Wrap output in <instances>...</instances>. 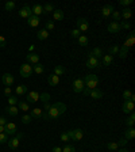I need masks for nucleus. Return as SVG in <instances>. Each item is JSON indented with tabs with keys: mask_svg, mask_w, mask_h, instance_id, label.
<instances>
[{
	"mask_svg": "<svg viewBox=\"0 0 135 152\" xmlns=\"http://www.w3.org/2000/svg\"><path fill=\"white\" fill-rule=\"evenodd\" d=\"M66 111V104L62 102H57V103L51 104V107L49 109V111H46L49 115V120H57L60 118L64 113Z\"/></svg>",
	"mask_w": 135,
	"mask_h": 152,
	"instance_id": "f257e3e1",
	"label": "nucleus"
},
{
	"mask_svg": "<svg viewBox=\"0 0 135 152\" xmlns=\"http://www.w3.org/2000/svg\"><path fill=\"white\" fill-rule=\"evenodd\" d=\"M84 84L87 88L89 90H95L97 88V84H99V76L93 75V73H88V75L84 76Z\"/></svg>",
	"mask_w": 135,
	"mask_h": 152,
	"instance_id": "f03ea898",
	"label": "nucleus"
},
{
	"mask_svg": "<svg viewBox=\"0 0 135 152\" xmlns=\"http://www.w3.org/2000/svg\"><path fill=\"white\" fill-rule=\"evenodd\" d=\"M32 73V65H30L28 63H25L20 65L19 68V75L22 76V77H30Z\"/></svg>",
	"mask_w": 135,
	"mask_h": 152,
	"instance_id": "7ed1b4c3",
	"label": "nucleus"
},
{
	"mask_svg": "<svg viewBox=\"0 0 135 152\" xmlns=\"http://www.w3.org/2000/svg\"><path fill=\"white\" fill-rule=\"evenodd\" d=\"M76 25H77V30H79L80 33H85L89 28V22L85 18H77Z\"/></svg>",
	"mask_w": 135,
	"mask_h": 152,
	"instance_id": "20e7f679",
	"label": "nucleus"
},
{
	"mask_svg": "<svg viewBox=\"0 0 135 152\" xmlns=\"http://www.w3.org/2000/svg\"><path fill=\"white\" fill-rule=\"evenodd\" d=\"M87 66H88L89 69H95V68H100L101 63H100V60L95 58L93 56H91V54L88 53V57H87Z\"/></svg>",
	"mask_w": 135,
	"mask_h": 152,
	"instance_id": "39448f33",
	"label": "nucleus"
},
{
	"mask_svg": "<svg viewBox=\"0 0 135 152\" xmlns=\"http://www.w3.org/2000/svg\"><path fill=\"white\" fill-rule=\"evenodd\" d=\"M72 88L74 92H82V90L85 88V84H84V80L81 77H77V79L73 80V84H72Z\"/></svg>",
	"mask_w": 135,
	"mask_h": 152,
	"instance_id": "423d86ee",
	"label": "nucleus"
},
{
	"mask_svg": "<svg viewBox=\"0 0 135 152\" xmlns=\"http://www.w3.org/2000/svg\"><path fill=\"white\" fill-rule=\"evenodd\" d=\"M26 99H27V103H35V102L39 101V92L38 91H30L26 94Z\"/></svg>",
	"mask_w": 135,
	"mask_h": 152,
	"instance_id": "0eeeda50",
	"label": "nucleus"
},
{
	"mask_svg": "<svg viewBox=\"0 0 135 152\" xmlns=\"http://www.w3.org/2000/svg\"><path fill=\"white\" fill-rule=\"evenodd\" d=\"M134 109H135V104H134V102L132 101H124L123 102V106H122V110H123V113H126V114H131L132 111H134Z\"/></svg>",
	"mask_w": 135,
	"mask_h": 152,
	"instance_id": "6e6552de",
	"label": "nucleus"
},
{
	"mask_svg": "<svg viewBox=\"0 0 135 152\" xmlns=\"http://www.w3.org/2000/svg\"><path fill=\"white\" fill-rule=\"evenodd\" d=\"M31 15H32V11H31V7L30 6H25V7H22V8L19 10V16H20V18L28 19Z\"/></svg>",
	"mask_w": 135,
	"mask_h": 152,
	"instance_id": "1a4fd4ad",
	"label": "nucleus"
},
{
	"mask_svg": "<svg viewBox=\"0 0 135 152\" xmlns=\"http://www.w3.org/2000/svg\"><path fill=\"white\" fill-rule=\"evenodd\" d=\"M16 125L14 122H7L6 125H4V133L6 134H8V136H12V134H15L16 133Z\"/></svg>",
	"mask_w": 135,
	"mask_h": 152,
	"instance_id": "9d476101",
	"label": "nucleus"
},
{
	"mask_svg": "<svg viewBox=\"0 0 135 152\" xmlns=\"http://www.w3.org/2000/svg\"><path fill=\"white\" fill-rule=\"evenodd\" d=\"M14 76L11 75V73H4L3 76H1V82H3V84L6 86V87H11L14 83Z\"/></svg>",
	"mask_w": 135,
	"mask_h": 152,
	"instance_id": "9b49d317",
	"label": "nucleus"
},
{
	"mask_svg": "<svg viewBox=\"0 0 135 152\" xmlns=\"http://www.w3.org/2000/svg\"><path fill=\"white\" fill-rule=\"evenodd\" d=\"M26 60H27L28 64H38L39 63V54L35 53V52H31L26 56Z\"/></svg>",
	"mask_w": 135,
	"mask_h": 152,
	"instance_id": "f8f14e48",
	"label": "nucleus"
},
{
	"mask_svg": "<svg viewBox=\"0 0 135 152\" xmlns=\"http://www.w3.org/2000/svg\"><path fill=\"white\" fill-rule=\"evenodd\" d=\"M107 30L108 33H119L122 28H120L119 22H110L107 26Z\"/></svg>",
	"mask_w": 135,
	"mask_h": 152,
	"instance_id": "ddd939ff",
	"label": "nucleus"
},
{
	"mask_svg": "<svg viewBox=\"0 0 135 152\" xmlns=\"http://www.w3.org/2000/svg\"><path fill=\"white\" fill-rule=\"evenodd\" d=\"M113 10L115 8H113L112 4H107V6H104L103 10H101V16H103V18H108V16H111V14H112Z\"/></svg>",
	"mask_w": 135,
	"mask_h": 152,
	"instance_id": "4468645a",
	"label": "nucleus"
},
{
	"mask_svg": "<svg viewBox=\"0 0 135 152\" xmlns=\"http://www.w3.org/2000/svg\"><path fill=\"white\" fill-rule=\"evenodd\" d=\"M39 23H41V19H39V16L31 15L30 18L27 19V25L30 26V27H37V26H39Z\"/></svg>",
	"mask_w": 135,
	"mask_h": 152,
	"instance_id": "2eb2a0df",
	"label": "nucleus"
},
{
	"mask_svg": "<svg viewBox=\"0 0 135 152\" xmlns=\"http://www.w3.org/2000/svg\"><path fill=\"white\" fill-rule=\"evenodd\" d=\"M82 137H84V132L80 128L73 129V137H72L73 141H80V140H82Z\"/></svg>",
	"mask_w": 135,
	"mask_h": 152,
	"instance_id": "dca6fc26",
	"label": "nucleus"
},
{
	"mask_svg": "<svg viewBox=\"0 0 135 152\" xmlns=\"http://www.w3.org/2000/svg\"><path fill=\"white\" fill-rule=\"evenodd\" d=\"M131 15H132V10L131 8H123L122 11H120V18L123 19V20H129L130 18H131Z\"/></svg>",
	"mask_w": 135,
	"mask_h": 152,
	"instance_id": "f3484780",
	"label": "nucleus"
},
{
	"mask_svg": "<svg viewBox=\"0 0 135 152\" xmlns=\"http://www.w3.org/2000/svg\"><path fill=\"white\" fill-rule=\"evenodd\" d=\"M89 54H91V56H93L95 58H97V60H100L101 57L104 56L103 50H101V48H93V49L89 52Z\"/></svg>",
	"mask_w": 135,
	"mask_h": 152,
	"instance_id": "a211bd4d",
	"label": "nucleus"
},
{
	"mask_svg": "<svg viewBox=\"0 0 135 152\" xmlns=\"http://www.w3.org/2000/svg\"><path fill=\"white\" fill-rule=\"evenodd\" d=\"M101 65H105V66H108V65H111V64L113 63V56H111V54H104L103 57H101Z\"/></svg>",
	"mask_w": 135,
	"mask_h": 152,
	"instance_id": "6ab92c4d",
	"label": "nucleus"
},
{
	"mask_svg": "<svg viewBox=\"0 0 135 152\" xmlns=\"http://www.w3.org/2000/svg\"><path fill=\"white\" fill-rule=\"evenodd\" d=\"M134 42H135V38H134V31H130V34H129V37L126 38V41H124V44H123V46H126V48H131L132 45H134Z\"/></svg>",
	"mask_w": 135,
	"mask_h": 152,
	"instance_id": "aec40b11",
	"label": "nucleus"
},
{
	"mask_svg": "<svg viewBox=\"0 0 135 152\" xmlns=\"http://www.w3.org/2000/svg\"><path fill=\"white\" fill-rule=\"evenodd\" d=\"M47 83L51 86V87H54V86H58L60 84V76H57V75H50L49 77H47Z\"/></svg>",
	"mask_w": 135,
	"mask_h": 152,
	"instance_id": "412c9836",
	"label": "nucleus"
},
{
	"mask_svg": "<svg viewBox=\"0 0 135 152\" xmlns=\"http://www.w3.org/2000/svg\"><path fill=\"white\" fill-rule=\"evenodd\" d=\"M42 114H43V110H42L41 107H35L31 110V113H30V115H31L32 118H37V120H41L42 118Z\"/></svg>",
	"mask_w": 135,
	"mask_h": 152,
	"instance_id": "4be33fe9",
	"label": "nucleus"
},
{
	"mask_svg": "<svg viewBox=\"0 0 135 152\" xmlns=\"http://www.w3.org/2000/svg\"><path fill=\"white\" fill-rule=\"evenodd\" d=\"M135 137V129L134 126H130L124 130V139L126 140H132Z\"/></svg>",
	"mask_w": 135,
	"mask_h": 152,
	"instance_id": "5701e85b",
	"label": "nucleus"
},
{
	"mask_svg": "<svg viewBox=\"0 0 135 152\" xmlns=\"http://www.w3.org/2000/svg\"><path fill=\"white\" fill-rule=\"evenodd\" d=\"M31 11H32V15L39 16L41 14H43V6H41V4H34V6L31 7Z\"/></svg>",
	"mask_w": 135,
	"mask_h": 152,
	"instance_id": "b1692460",
	"label": "nucleus"
},
{
	"mask_svg": "<svg viewBox=\"0 0 135 152\" xmlns=\"http://www.w3.org/2000/svg\"><path fill=\"white\" fill-rule=\"evenodd\" d=\"M6 113L8 114V115H11V117H16L19 113V109H18V106H8V107L6 109Z\"/></svg>",
	"mask_w": 135,
	"mask_h": 152,
	"instance_id": "393cba45",
	"label": "nucleus"
},
{
	"mask_svg": "<svg viewBox=\"0 0 135 152\" xmlns=\"http://www.w3.org/2000/svg\"><path fill=\"white\" fill-rule=\"evenodd\" d=\"M19 141H20V139L15 136V137H14V139L8 140V141H7V142H8V147H9V148H11V149H16V148H18V147H19Z\"/></svg>",
	"mask_w": 135,
	"mask_h": 152,
	"instance_id": "a878e982",
	"label": "nucleus"
},
{
	"mask_svg": "<svg viewBox=\"0 0 135 152\" xmlns=\"http://www.w3.org/2000/svg\"><path fill=\"white\" fill-rule=\"evenodd\" d=\"M37 38L39 39V41L47 39V38H49V31H47V30H45V28H41V30L37 33Z\"/></svg>",
	"mask_w": 135,
	"mask_h": 152,
	"instance_id": "bb28decb",
	"label": "nucleus"
},
{
	"mask_svg": "<svg viewBox=\"0 0 135 152\" xmlns=\"http://www.w3.org/2000/svg\"><path fill=\"white\" fill-rule=\"evenodd\" d=\"M103 91H100L99 88H95V90H91V94H89V96L93 99H100L103 98Z\"/></svg>",
	"mask_w": 135,
	"mask_h": 152,
	"instance_id": "cd10ccee",
	"label": "nucleus"
},
{
	"mask_svg": "<svg viewBox=\"0 0 135 152\" xmlns=\"http://www.w3.org/2000/svg\"><path fill=\"white\" fill-rule=\"evenodd\" d=\"M53 18H54V20H62V19L65 18V14H64L62 10H54Z\"/></svg>",
	"mask_w": 135,
	"mask_h": 152,
	"instance_id": "c85d7f7f",
	"label": "nucleus"
},
{
	"mask_svg": "<svg viewBox=\"0 0 135 152\" xmlns=\"http://www.w3.org/2000/svg\"><path fill=\"white\" fill-rule=\"evenodd\" d=\"M32 72H35L37 75H41V73H43L45 72V66L42 65V64H34L32 65Z\"/></svg>",
	"mask_w": 135,
	"mask_h": 152,
	"instance_id": "c756f323",
	"label": "nucleus"
},
{
	"mask_svg": "<svg viewBox=\"0 0 135 152\" xmlns=\"http://www.w3.org/2000/svg\"><path fill=\"white\" fill-rule=\"evenodd\" d=\"M65 72H66V68H65V66H62V65H56V66H54V75L62 76Z\"/></svg>",
	"mask_w": 135,
	"mask_h": 152,
	"instance_id": "7c9ffc66",
	"label": "nucleus"
},
{
	"mask_svg": "<svg viewBox=\"0 0 135 152\" xmlns=\"http://www.w3.org/2000/svg\"><path fill=\"white\" fill-rule=\"evenodd\" d=\"M15 92H16L18 95L27 94V86H26V84H19L18 87L15 88Z\"/></svg>",
	"mask_w": 135,
	"mask_h": 152,
	"instance_id": "2f4dec72",
	"label": "nucleus"
},
{
	"mask_svg": "<svg viewBox=\"0 0 135 152\" xmlns=\"http://www.w3.org/2000/svg\"><path fill=\"white\" fill-rule=\"evenodd\" d=\"M18 109L22 111H28L30 110V104L27 102H23V101H19L18 102Z\"/></svg>",
	"mask_w": 135,
	"mask_h": 152,
	"instance_id": "473e14b6",
	"label": "nucleus"
},
{
	"mask_svg": "<svg viewBox=\"0 0 135 152\" xmlns=\"http://www.w3.org/2000/svg\"><path fill=\"white\" fill-rule=\"evenodd\" d=\"M134 124H135V113L132 111L130 114V117L126 120V125H127V128H130V126H134Z\"/></svg>",
	"mask_w": 135,
	"mask_h": 152,
	"instance_id": "72a5a7b5",
	"label": "nucleus"
},
{
	"mask_svg": "<svg viewBox=\"0 0 135 152\" xmlns=\"http://www.w3.org/2000/svg\"><path fill=\"white\" fill-rule=\"evenodd\" d=\"M77 39H79V45H80V46H87V45H88V37H87V35L81 34L79 38H77Z\"/></svg>",
	"mask_w": 135,
	"mask_h": 152,
	"instance_id": "f704fd0d",
	"label": "nucleus"
},
{
	"mask_svg": "<svg viewBox=\"0 0 135 152\" xmlns=\"http://www.w3.org/2000/svg\"><path fill=\"white\" fill-rule=\"evenodd\" d=\"M119 57L120 58H126L127 57V54H129V48H126V46H122V48H119Z\"/></svg>",
	"mask_w": 135,
	"mask_h": 152,
	"instance_id": "c9c22d12",
	"label": "nucleus"
},
{
	"mask_svg": "<svg viewBox=\"0 0 135 152\" xmlns=\"http://www.w3.org/2000/svg\"><path fill=\"white\" fill-rule=\"evenodd\" d=\"M54 10H56V8H54L53 4L47 3V4H45V6H43V14H46V15H47V14H51Z\"/></svg>",
	"mask_w": 135,
	"mask_h": 152,
	"instance_id": "e433bc0d",
	"label": "nucleus"
},
{
	"mask_svg": "<svg viewBox=\"0 0 135 152\" xmlns=\"http://www.w3.org/2000/svg\"><path fill=\"white\" fill-rule=\"evenodd\" d=\"M111 18H112V22H119L120 19V11H116V10H113L112 14H111Z\"/></svg>",
	"mask_w": 135,
	"mask_h": 152,
	"instance_id": "4c0bfd02",
	"label": "nucleus"
},
{
	"mask_svg": "<svg viewBox=\"0 0 135 152\" xmlns=\"http://www.w3.org/2000/svg\"><path fill=\"white\" fill-rule=\"evenodd\" d=\"M50 94H47V92H42V94H39V99H41L43 103H47V102L50 101Z\"/></svg>",
	"mask_w": 135,
	"mask_h": 152,
	"instance_id": "58836bf2",
	"label": "nucleus"
},
{
	"mask_svg": "<svg viewBox=\"0 0 135 152\" xmlns=\"http://www.w3.org/2000/svg\"><path fill=\"white\" fill-rule=\"evenodd\" d=\"M18 102H19V99L16 98L15 95H9V96H8V104H9V106H16V104H18Z\"/></svg>",
	"mask_w": 135,
	"mask_h": 152,
	"instance_id": "ea45409f",
	"label": "nucleus"
},
{
	"mask_svg": "<svg viewBox=\"0 0 135 152\" xmlns=\"http://www.w3.org/2000/svg\"><path fill=\"white\" fill-rule=\"evenodd\" d=\"M16 7L15 1H7L6 6H4V8H6V11H14Z\"/></svg>",
	"mask_w": 135,
	"mask_h": 152,
	"instance_id": "a19ab883",
	"label": "nucleus"
},
{
	"mask_svg": "<svg viewBox=\"0 0 135 152\" xmlns=\"http://www.w3.org/2000/svg\"><path fill=\"white\" fill-rule=\"evenodd\" d=\"M118 53H119V46H118V45H113V46H111L110 49H108V54H111V56L118 54Z\"/></svg>",
	"mask_w": 135,
	"mask_h": 152,
	"instance_id": "79ce46f5",
	"label": "nucleus"
},
{
	"mask_svg": "<svg viewBox=\"0 0 135 152\" xmlns=\"http://www.w3.org/2000/svg\"><path fill=\"white\" fill-rule=\"evenodd\" d=\"M107 148L110 149V151H116L118 148H119V145H118V142L116 141H111L107 144Z\"/></svg>",
	"mask_w": 135,
	"mask_h": 152,
	"instance_id": "37998d69",
	"label": "nucleus"
},
{
	"mask_svg": "<svg viewBox=\"0 0 135 152\" xmlns=\"http://www.w3.org/2000/svg\"><path fill=\"white\" fill-rule=\"evenodd\" d=\"M54 22H51V20H47L46 23H45V30H47V31H51V30H54Z\"/></svg>",
	"mask_w": 135,
	"mask_h": 152,
	"instance_id": "c03bdc74",
	"label": "nucleus"
},
{
	"mask_svg": "<svg viewBox=\"0 0 135 152\" xmlns=\"http://www.w3.org/2000/svg\"><path fill=\"white\" fill-rule=\"evenodd\" d=\"M31 121H32V117L30 115V114H25V115H22V122L23 124H26V125H27V124H30Z\"/></svg>",
	"mask_w": 135,
	"mask_h": 152,
	"instance_id": "a18cd8bd",
	"label": "nucleus"
},
{
	"mask_svg": "<svg viewBox=\"0 0 135 152\" xmlns=\"http://www.w3.org/2000/svg\"><path fill=\"white\" fill-rule=\"evenodd\" d=\"M62 152H76V148H74V145H72V144H66V145L62 148Z\"/></svg>",
	"mask_w": 135,
	"mask_h": 152,
	"instance_id": "49530a36",
	"label": "nucleus"
},
{
	"mask_svg": "<svg viewBox=\"0 0 135 152\" xmlns=\"http://www.w3.org/2000/svg\"><path fill=\"white\" fill-rule=\"evenodd\" d=\"M131 95H132V92L130 91V90H124V91H123V99H124V101H130V99H131Z\"/></svg>",
	"mask_w": 135,
	"mask_h": 152,
	"instance_id": "de8ad7c7",
	"label": "nucleus"
},
{
	"mask_svg": "<svg viewBox=\"0 0 135 152\" xmlns=\"http://www.w3.org/2000/svg\"><path fill=\"white\" fill-rule=\"evenodd\" d=\"M119 25H120V28H124V30H130V28H131V25H130V22H127V20L119 22Z\"/></svg>",
	"mask_w": 135,
	"mask_h": 152,
	"instance_id": "09e8293b",
	"label": "nucleus"
},
{
	"mask_svg": "<svg viewBox=\"0 0 135 152\" xmlns=\"http://www.w3.org/2000/svg\"><path fill=\"white\" fill-rule=\"evenodd\" d=\"M8 141V134L6 133H0V144H6Z\"/></svg>",
	"mask_w": 135,
	"mask_h": 152,
	"instance_id": "8fccbe9b",
	"label": "nucleus"
},
{
	"mask_svg": "<svg viewBox=\"0 0 135 152\" xmlns=\"http://www.w3.org/2000/svg\"><path fill=\"white\" fill-rule=\"evenodd\" d=\"M80 35H81V33H80L77 28H73L72 31H70V37L72 38H79Z\"/></svg>",
	"mask_w": 135,
	"mask_h": 152,
	"instance_id": "3c124183",
	"label": "nucleus"
},
{
	"mask_svg": "<svg viewBox=\"0 0 135 152\" xmlns=\"http://www.w3.org/2000/svg\"><path fill=\"white\" fill-rule=\"evenodd\" d=\"M60 139H61V141H65V142L70 141V139H69V136H68V133H66V132L61 133V134H60Z\"/></svg>",
	"mask_w": 135,
	"mask_h": 152,
	"instance_id": "603ef678",
	"label": "nucleus"
},
{
	"mask_svg": "<svg viewBox=\"0 0 135 152\" xmlns=\"http://www.w3.org/2000/svg\"><path fill=\"white\" fill-rule=\"evenodd\" d=\"M119 4H122V6H124L127 8V7L130 6V4H132V0H120Z\"/></svg>",
	"mask_w": 135,
	"mask_h": 152,
	"instance_id": "864d4df0",
	"label": "nucleus"
},
{
	"mask_svg": "<svg viewBox=\"0 0 135 152\" xmlns=\"http://www.w3.org/2000/svg\"><path fill=\"white\" fill-rule=\"evenodd\" d=\"M6 44H7V39L4 35H0V48H6Z\"/></svg>",
	"mask_w": 135,
	"mask_h": 152,
	"instance_id": "5fc2aeb1",
	"label": "nucleus"
},
{
	"mask_svg": "<svg viewBox=\"0 0 135 152\" xmlns=\"http://www.w3.org/2000/svg\"><path fill=\"white\" fill-rule=\"evenodd\" d=\"M116 142H118V145H119V147H124V145H126V144H127V142H129V141H127V140L124 139V137H123V139H120L119 141H116Z\"/></svg>",
	"mask_w": 135,
	"mask_h": 152,
	"instance_id": "6e6d98bb",
	"label": "nucleus"
},
{
	"mask_svg": "<svg viewBox=\"0 0 135 152\" xmlns=\"http://www.w3.org/2000/svg\"><path fill=\"white\" fill-rule=\"evenodd\" d=\"M51 107V104L47 102V103H43V107H42V110H45V111H49V109Z\"/></svg>",
	"mask_w": 135,
	"mask_h": 152,
	"instance_id": "4d7b16f0",
	"label": "nucleus"
},
{
	"mask_svg": "<svg viewBox=\"0 0 135 152\" xmlns=\"http://www.w3.org/2000/svg\"><path fill=\"white\" fill-rule=\"evenodd\" d=\"M4 95H7V96L11 95V87H6V88H4Z\"/></svg>",
	"mask_w": 135,
	"mask_h": 152,
	"instance_id": "13d9d810",
	"label": "nucleus"
},
{
	"mask_svg": "<svg viewBox=\"0 0 135 152\" xmlns=\"http://www.w3.org/2000/svg\"><path fill=\"white\" fill-rule=\"evenodd\" d=\"M51 152H62V148H61V147H53Z\"/></svg>",
	"mask_w": 135,
	"mask_h": 152,
	"instance_id": "bf43d9fd",
	"label": "nucleus"
},
{
	"mask_svg": "<svg viewBox=\"0 0 135 152\" xmlns=\"http://www.w3.org/2000/svg\"><path fill=\"white\" fill-rule=\"evenodd\" d=\"M6 124H7V118L6 117H0V125H3L4 126Z\"/></svg>",
	"mask_w": 135,
	"mask_h": 152,
	"instance_id": "052dcab7",
	"label": "nucleus"
},
{
	"mask_svg": "<svg viewBox=\"0 0 135 152\" xmlns=\"http://www.w3.org/2000/svg\"><path fill=\"white\" fill-rule=\"evenodd\" d=\"M82 92H84V95H87V96H89V94H91V90H89V88H87V87H85V88L82 90Z\"/></svg>",
	"mask_w": 135,
	"mask_h": 152,
	"instance_id": "680f3d73",
	"label": "nucleus"
},
{
	"mask_svg": "<svg viewBox=\"0 0 135 152\" xmlns=\"http://www.w3.org/2000/svg\"><path fill=\"white\" fill-rule=\"evenodd\" d=\"M115 152H129V149L127 148H118Z\"/></svg>",
	"mask_w": 135,
	"mask_h": 152,
	"instance_id": "e2e57ef3",
	"label": "nucleus"
},
{
	"mask_svg": "<svg viewBox=\"0 0 135 152\" xmlns=\"http://www.w3.org/2000/svg\"><path fill=\"white\" fill-rule=\"evenodd\" d=\"M34 49H35V46H34V45H31V46L28 48V53H31V52L34 50Z\"/></svg>",
	"mask_w": 135,
	"mask_h": 152,
	"instance_id": "0e129e2a",
	"label": "nucleus"
},
{
	"mask_svg": "<svg viewBox=\"0 0 135 152\" xmlns=\"http://www.w3.org/2000/svg\"><path fill=\"white\" fill-rule=\"evenodd\" d=\"M0 133H4V126L3 125H0Z\"/></svg>",
	"mask_w": 135,
	"mask_h": 152,
	"instance_id": "69168bd1",
	"label": "nucleus"
}]
</instances>
